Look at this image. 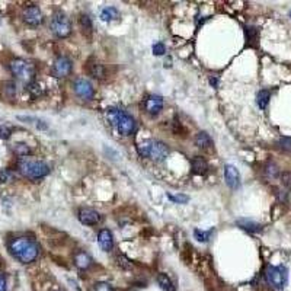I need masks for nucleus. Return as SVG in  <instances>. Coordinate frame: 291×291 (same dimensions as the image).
Wrapping results in <instances>:
<instances>
[{
	"mask_svg": "<svg viewBox=\"0 0 291 291\" xmlns=\"http://www.w3.org/2000/svg\"><path fill=\"white\" fill-rule=\"evenodd\" d=\"M10 255L23 265L32 264L39 255V245L31 237H15L9 242Z\"/></svg>",
	"mask_w": 291,
	"mask_h": 291,
	"instance_id": "nucleus-1",
	"label": "nucleus"
},
{
	"mask_svg": "<svg viewBox=\"0 0 291 291\" xmlns=\"http://www.w3.org/2000/svg\"><path fill=\"white\" fill-rule=\"evenodd\" d=\"M106 116L109 119V122L118 130V133L121 136H131L136 130V121L131 115H128L125 111L122 109H108L106 111Z\"/></svg>",
	"mask_w": 291,
	"mask_h": 291,
	"instance_id": "nucleus-2",
	"label": "nucleus"
},
{
	"mask_svg": "<svg viewBox=\"0 0 291 291\" xmlns=\"http://www.w3.org/2000/svg\"><path fill=\"white\" fill-rule=\"evenodd\" d=\"M18 169L25 178H29L32 181H38L50 174V168L47 163L31 159H20L18 162Z\"/></svg>",
	"mask_w": 291,
	"mask_h": 291,
	"instance_id": "nucleus-3",
	"label": "nucleus"
},
{
	"mask_svg": "<svg viewBox=\"0 0 291 291\" xmlns=\"http://www.w3.org/2000/svg\"><path fill=\"white\" fill-rule=\"evenodd\" d=\"M9 70L15 78L25 82V83H32V80L35 78V67L34 64H31L29 61L23 60V58H13L9 63Z\"/></svg>",
	"mask_w": 291,
	"mask_h": 291,
	"instance_id": "nucleus-4",
	"label": "nucleus"
},
{
	"mask_svg": "<svg viewBox=\"0 0 291 291\" xmlns=\"http://www.w3.org/2000/svg\"><path fill=\"white\" fill-rule=\"evenodd\" d=\"M265 277L268 284L277 290H283L289 283V272L283 265H270L265 271Z\"/></svg>",
	"mask_w": 291,
	"mask_h": 291,
	"instance_id": "nucleus-5",
	"label": "nucleus"
},
{
	"mask_svg": "<svg viewBox=\"0 0 291 291\" xmlns=\"http://www.w3.org/2000/svg\"><path fill=\"white\" fill-rule=\"evenodd\" d=\"M51 31L57 38H66L72 32V25L69 18L63 12H56L51 19Z\"/></svg>",
	"mask_w": 291,
	"mask_h": 291,
	"instance_id": "nucleus-6",
	"label": "nucleus"
},
{
	"mask_svg": "<svg viewBox=\"0 0 291 291\" xmlns=\"http://www.w3.org/2000/svg\"><path fill=\"white\" fill-rule=\"evenodd\" d=\"M73 88H75V94L83 100H91L95 97V89H94L92 83L86 79H76L73 83Z\"/></svg>",
	"mask_w": 291,
	"mask_h": 291,
	"instance_id": "nucleus-7",
	"label": "nucleus"
},
{
	"mask_svg": "<svg viewBox=\"0 0 291 291\" xmlns=\"http://www.w3.org/2000/svg\"><path fill=\"white\" fill-rule=\"evenodd\" d=\"M22 19L29 26H39L44 20V15L38 6L31 4V6L25 7V10L22 13Z\"/></svg>",
	"mask_w": 291,
	"mask_h": 291,
	"instance_id": "nucleus-8",
	"label": "nucleus"
},
{
	"mask_svg": "<svg viewBox=\"0 0 291 291\" xmlns=\"http://www.w3.org/2000/svg\"><path fill=\"white\" fill-rule=\"evenodd\" d=\"M169 155V147L162 143V141H157V140H152L150 143V149H149V156L152 160L155 162H162L166 159V156Z\"/></svg>",
	"mask_w": 291,
	"mask_h": 291,
	"instance_id": "nucleus-9",
	"label": "nucleus"
},
{
	"mask_svg": "<svg viewBox=\"0 0 291 291\" xmlns=\"http://www.w3.org/2000/svg\"><path fill=\"white\" fill-rule=\"evenodd\" d=\"M72 61L67 57H58L56 58L54 64H53V75L56 78H66L72 73Z\"/></svg>",
	"mask_w": 291,
	"mask_h": 291,
	"instance_id": "nucleus-10",
	"label": "nucleus"
},
{
	"mask_svg": "<svg viewBox=\"0 0 291 291\" xmlns=\"http://www.w3.org/2000/svg\"><path fill=\"white\" fill-rule=\"evenodd\" d=\"M144 108H146L147 114L157 115L163 109V97H157V95L149 97L146 99V102H144Z\"/></svg>",
	"mask_w": 291,
	"mask_h": 291,
	"instance_id": "nucleus-11",
	"label": "nucleus"
},
{
	"mask_svg": "<svg viewBox=\"0 0 291 291\" xmlns=\"http://www.w3.org/2000/svg\"><path fill=\"white\" fill-rule=\"evenodd\" d=\"M79 220L86 226H95L100 221V215L92 208H82L79 211Z\"/></svg>",
	"mask_w": 291,
	"mask_h": 291,
	"instance_id": "nucleus-12",
	"label": "nucleus"
},
{
	"mask_svg": "<svg viewBox=\"0 0 291 291\" xmlns=\"http://www.w3.org/2000/svg\"><path fill=\"white\" fill-rule=\"evenodd\" d=\"M224 176H226L227 185H229L232 190L239 188V185H240V174H239V171H237L236 166L227 165V166L224 168Z\"/></svg>",
	"mask_w": 291,
	"mask_h": 291,
	"instance_id": "nucleus-13",
	"label": "nucleus"
},
{
	"mask_svg": "<svg viewBox=\"0 0 291 291\" xmlns=\"http://www.w3.org/2000/svg\"><path fill=\"white\" fill-rule=\"evenodd\" d=\"M97 243H99V246H100L102 251L109 252V251L114 248V237H112V233L109 232L108 229L100 230L99 234H97Z\"/></svg>",
	"mask_w": 291,
	"mask_h": 291,
	"instance_id": "nucleus-14",
	"label": "nucleus"
},
{
	"mask_svg": "<svg viewBox=\"0 0 291 291\" xmlns=\"http://www.w3.org/2000/svg\"><path fill=\"white\" fill-rule=\"evenodd\" d=\"M191 165H193L194 174L196 175H205L207 171H208V163L201 156H195L194 159H193V162H191Z\"/></svg>",
	"mask_w": 291,
	"mask_h": 291,
	"instance_id": "nucleus-15",
	"label": "nucleus"
},
{
	"mask_svg": "<svg viewBox=\"0 0 291 291\" xmlns=\"http://www.w3.org/2000/svg\"><path fill=\"white\" fill-rule=\"evenodd\" d=\"M75 264L80 270H88L92 265V259L88 253L79 251V252L75 253Z\"/></svg>",
	"mask_w": 291,
	"mask_h": 291,
	"instance_id": "nucleus-16",
	"label": "nucleus"
},
{
	"mask_svg": "<svg viewBox=\"0 0 291 291\" xmlns=\"http://www.w3.org/2000/svg\"><path fill=\"white\" fill-rule=\"evenodd\" d=\"M195 146H198V147H201V149H210V147H213V140H211V137L208 133H205V131H201V133H198L196 136H195Z\"/></svg>",
	"mask_w": 291,
	"mask_h": 291,
	"instance_id": "nucleus-17",
	"label": "nucleus"
},
{
	"mask_svg": "<svg viewBox=\"0 0 291 291\" xmlns=\"http://www.w3.org/2000/svg\"><path fill=\"white\" fill-rule=\"evenodd\" d=\"M88 73L95 79H103L105 78V69L100 63H89L88 64Z\"/></svg>",
	"mask_w": 291,
	"mask_h": 291,
	"instance_id": "nucleus-18",
	"label": "nucleus"
},
{
	"mask_svg": "<svg viewBox=\"0 0 291 291\" xmlns=\"http://www.w3.org/2000/svg\"><path fill=\"white\" fill-rule=\"evenodd\" d=\"M119 18V12L118 9L114 6H106L102 9L100 12V19L105 20V22H111V20H116Z\"/></svg>",
	"mask_w": 291,
	"mask_h": 291,
	"instance_id": "nucleus-19",
	"label": "nucleus"
},
{
	"mask_svg": "<svg viewBox=\"0 0 291 291\" xmlns=\"http://www.w3.org/2000/svg\"><path fill=\"white\" fill-rule=\"evenodd\" d=\"M237 224H239L243 230H246V232H251V233L261 232V229H262V226H261V224L255 223V221H252V220H237Z\"/></svg>",
	"mask_w": 291,
	"mask_h": 291,
	"instance_id": "nucleus-20",
	"label": "nucleus"
},
{
	"mask_svg": "<svg viewBox=\"0 0 291 291\" xmlns=\"http://www.w3.org/2000/svg\"><path fill=\"white\" fill-rule=\"evenodd\" d=\"M157 284L163 289L165 291H175L176 289H175L174 283L171 281V278L166 275V274H159L157 275Z\"/></svg>",
	"mask_w": 291,
	"mask_h": 291,
	"instance_id": "nucleus-21",
	"label": "nucleus"
},
{
	"mask_svg": "<svg viewBox=\"0 0 291 291\" xmlns=\"http://www.w3.org/2000/svg\"><path fill=\"white\" fill-rule=\"evenodd\" d=\"M79 26H80V29L85 35L92 34V22H91V18L88 15H80L79 16Z\"/></svg>",
	"mask_w": 291,
	"mask_h": 291,
	"instance_id": "nucleus-22",
	"label": "nucleus"
},
{
	"mask_svg": "<svg viewBox=\"0 0 291 291\" xmlns=\"http://www.w3.org/2000/svg\"><path fill=\"white\" fill-rule=\"evenodd\" d=\"M271 99V94L270 91H261L258 95H256V103L261 109H265L268 106V102Z\"/></svg>",
	"mask_w": 291,
	"mask_h": 291,
	"instance_id": "nucleus-23",
	"label": "nucleus"
},
{
	"mask_svg": "<svg viewBox=\"0 0 291 291\" xmlns=\"http://www.w3.org/2000/svg\"><path fill=\"white\" fill-rule=\"evenodd\" d=\"M13 153L16 156H19V157H26V156L31 155V149L25 143H16L13 146Z\"/></svg>",
	"mask_w": 291,
	"mask_h": 291,
	"instance_id": "nucleus-24",
	"label": "nucleus"
},
{
	"mask_svg": "<svg viewBox=\"0 0 291 291\" xmlns=\"http://www.w3.org/2000/svg\"><path fill=\"white\" fill-rule=\"evenodd\" d=\"M278 149L284 153H291V137H281L278 140Z\"/></svg>",
	"mask_w": 291,
	"mask_h": 291,
	"instance_id": "nucleus-25",
	"label": "nucleus"
},
{
	"mask_svg": "<svg viewBox=\"0 0 291 291\" xmlns=\"http://www.w3.org/2000/svg\"><path fill=\"white\" fill-rule=\"evenodd\" d=\"M15 179V175L12 171H9V169H3V171H0V182L1 184H7V182H10V181H13Z\"/></svg>",
	"mask_w": 291,
	"mask_h": 291,
	"instance_id": "nucleus-26",
	"label": "nucleus"
},
{
	"mask_svg": "<svg viewBox=\"0 0 291 291\" xmlns=\"http://www.w3.org/2000/svg\"><path fill=\"white\" fill-rule=\"evenodd\" d=\"M150 143H152V140H147V141H143L141 144H138V146H137L138 155H140V156H149V149H150Z\"/></svg>",
	"mask_w": 291,
	"mask_h": 291,
	"instance_id": "nucleus-27",
	"label": "nucleus"
},
{
	"mask_svg": "<svg viewBox=\"0 0 291 291\" xmlns=\"http://www.w3.org/2000/svg\"><path fill=\"white\" fill-rule=\"evenodd\" d=\"M265 174L267 176L270 178V179H275L278 175H280V171H278V168H277V165H274V163H270L268 166H267V169H265Z\"/></svg>",
	"mask_w": 291,
	"mask_h": 291,
	"instance_id": "nucleus-28",
	"label": "nucleus"
},
{
	"mask_svg": "<svg viewBox=\"0 0 291 291\" xmlns=\"http://www.w3.org/2000/svg\"><path fill=\"white\" fill-rule=\"evenodd\" d=\"M194 236L196 237V240H199V242H208V239H210V236H211V230H208V232L195 230Z\"/></svg>",
	"mask_w": 291,
	"mask_h": 291,
	"instance_id": "nucleus-29",
	"label": "nucleus"
},
{
	"mask_svg": "<svg viewBox=\"0 0 291 291\" xmlns=\"http://www.w3.org/2000/svg\"><path fill=\"white\" fill-rule=\"evenodd\" d=\"M94 291H115L114 287L109 284V283H97L95 287H94Z\"/></svg>",
	"mask_w": 291,
	"mask_h": 291,
	"instance_id": "nucleus-30",
	"label": "nucleus"
},
{
	"mask_svg": "<svg viewBox=\"0 0 291 291\" xmlns=\"http://www.w3.org/2000/svg\"><path fill=\"white\" fill-rule=\"evenodd\" d=\"M169 199H171V201H174V202H179V204H185V202H188V201H190V198H188L187 195L169 194Z\"/></svg>",
	"mask_w": 291,
	"mask_h": 291,
	"instance_id": "nucleus-31",
	"label": "nucleus"
},
{
	"mask_svg": "<svg viewBox=\"0 0 291 291\" xmlns=\"http://www.w3.org/2000/svg\"><path fill=\"white\" fill-rule=\"evenodd\" d=\"M28 91H29V94H31L32 97H37L41 95V89H39V86L37 85V83H34V82L28 85Z\"/></svg>",
	"mask_w": 291,
	"mask_h": 291,
	"instance_id": "nucleus-32",
	"label": "nucleus"
},
{
	"mask_svg": "<svg viewBox=\"0 0 291 291\" xmlns=\"http://www.w3.org/2000/svg\"><path fill=\"white\" fill-rule=\"evenodd\" d=\"M12 134L10 128L6 127V125H0V140H7Z\"/></svg>",
	"mask_w": 291,
	"mask_h": 291,
	"instance_id": "nucleus-33",
	"label": "nucleus"
},
{
	"mask_svg": "<svg viewBox=\"0 0 291 291\" xmlns=\"http://www.w3.org/2000/svg\"><path fill=\"white\" fill-rule=\"evenodd\" d=\"M281 181L287 190H291V172H286V174L281 175Z\"/></svg>",
	"mask_w": 291,
	"mask_h": 291,
	"instance_id": "nucleus-34",
	"label": "nucleus"
},
{
	"mask_svg": "<svg viewBox=\"0 0 291 291\" xmlns=\"http://www.w3.org/2000/svg\"><path fill=\"white\" fill-rule=\"evenodd\" d=\"M165 45L162 44V42H157L153 45V53H155L156 56H162V54H165Z\"/></svg>",
	"mask_w": 291,
	"mask_h": 291,
	"instance_id": "nucleus-35",
	"label": "nucleus"
},
{
	"mask_svg": "<svg viewBox=\"0 0 291 291\" xmlns=\"http://www.w3.org/2000/svg\"><path fill=\"white\" fill-rule=\"evenodd\" d=\"M7 290V286H6V278L3 274H0V291Z\"/></svg>",
	"mask_w": 291,
	"mask_h": 291,
	"instance_id": "nucleus-36",
	"label": "nucleus"
},
{
	"mask_svg": "<svg viewBox=\"0 0 291 291\" xmlns=\"http://www.w3.org/2000/svg\"><path fill=\"white\" fill-rule=\"evenodd\" d=\"M290 16H291V13H290Z\"/></svg>",
	"mask_w": 291,
	"mask_h": 291,
	"instance_id": "nucleus-37",
	"label": "nucleus"
}]
</instances>
